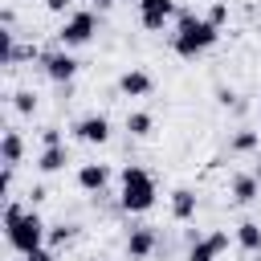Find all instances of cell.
Masks as SVG:
<instances>
[{"mask_svg":"<svg viewBox=\"0 0 261 261\" xmlns=\"http://www.w3.org/2000/svg\"><path fill=\"white\" fill-rule=\"evenodd\" d=\"M220 41V29L208 20V16H196V12H179L175 20V33H171V49L184 57V61H196L204 49H212Z\"/></svg>","mask_w":261,"mask_h":261,"instance_id":"cell-1","label":"cell"},{"mask_svg":"<svg viewBox=\"0 0 261 261\" xmlns=\"http://www.w3.org/2000/svg\"><path fill=\"white\" fill-rule=\"evenodd\" d=\"M155 196H159V192H155L151 171L126 163V167H122V188H118V208L130 212V216H139V212H151V208H155Z\"/></svg>","mask_w":261,"mask_h":261,"instance_id":"cell-2","label":"cell"},{"mask_svg":"<svg viewBox=\"0 0 261 261\" xmlns=\"http://www.w3.org/2000/svg\"><path fill=\"white\" fill-rule=\"evenodd\" d=\"M4 232H8V245H12L20 257H29L33 249H41V245L49 241V228H45V220L37 216V208H24L12 224H4Z\"/></svg>","mask_w":261,"mask_h":261,"instance_id":"cell-3","label":"cell"},{"mask_svg":"<svg viewBox=\"0 0 261 261\" xmlns=\"http://www.w3.org/2000/svg\"><path fill=\"white\" fill-rule=\"evenodd\" d=\"M94 33H98V16L82 8V12H69V16H65V24L57 29V41H61V49H77V45H86Z\"/></svg>","mask_w":261,"mask_h":261,"instance_id":"cell-4","label":"cell"},{"mask_svg":"<svg viewBox=\"0 0 261 261\" xmlns=\"http://www.w3.org/2000/svg\"><path fill=\"white\" fill-rule=\"evenodd\" d=\"M41 69H45V77H49V82L69 86V82H73V73H77V61H73V53H69V49H49V53H41Z\"/></svg>","mask_w":261,"mask_h":261,"instance_id":"cell-5","label":"cell"},{"mask_svg":"<svg viewBox=\"0 0 261 261\" xmlns=\"http://www.w3.org/2000/svg\"><path fill=\"white\" fill-rule=\"evenodd\" d=\"M171 16H175V0H139V24L147 33H163Z\"/></svg>","mask_w":261,"mask_h":261,"instance_id":"cell-6","label":"cell"},{"mask_svg":"<svg viewBox=\"0 0 261 261\" xmlns=\"http://www.w3.org/2000/svg\"><path fill=\"white\" fill-rule=\"evenodd\" d=\"M73 135H77L82 143H90V147H102V143L110 139V118H106V114H82V118L73 122Z\"/></svg>","mask_w":261,"mask_h":261,"instance_id":"cell-7","label":"cell"},{"mask_svg":"<svg viewBox=\"0 0 261 261\" xmlns=\"http://www.w3.org/2000/svg\"><path fill=\"white\" fill-rule=\"evenodd\" d=\"M106 184H110V167H106V163H82V167H77V188H82V192L102 196Z\"/></svg>","mask_w":261,"mask_h":261,"instance_id":"cell-8","label":"cell"},{"mask_svg":"<svg viewBox=\"0 0 261 261\" xmlns=\"http://www.w3.org/2000/svg\"><path fill=\"white\" fill-rule=\"evenodd\" d=\"M224 249H228V232H208L188 249V261H216Z\"/></svg>","mask_w":261,"mask_h":261,"instance_id":"cell-9","label":"cell"},{"mask_svg":"<svg viewBox=\"0 0 261 261\" xmlns=\"http://www.w3.org/2000/svg\"><path fill=\"white\" fill-rule=\"evenodd\" d=\"M155 245H159L155 228H130V237H126V257H130V261H147V257L155 253Z\"/></svg>","mask_w":261,"mask_h":261,"instance_id":"cell-10","label":"cell"},{"mask_svg":"<svg viewBox=\"0 0 261 261\" xmlns=\"http://www.w3.org/2000/svg\"><path fill=\"white\" fill-rule=\"evenodd\" d=\"M151 73L147 69H126L122 77H118V94H126V98H147L151 94Z\"/></svg>","mask_w":261,"mask_h":261,"instance_id":"cell-11","label":"cell"},{"mask_svg":"<svg viewBox=\"0 0 261 261\" xmlns=\"http://www.w3.org/2000/svg\"><path fill=\"white\" fill-rule=\"evenodd\" d=\"M228 192H232L237 204H253V200L261 196V179L249 175V171H245V175H232V188H228Z\"/></svg>","mask_w":261,"mask_h":261,"instance_id":"cell-12","label":"cell"},{"mask_svg":"<svg viewBox=\"0 0 261 261\" xmlns=\"http://www.w3.org/2000/svg\"><path fill=\"white\" fill-rule=\"evenodd\" d=\"M20 155H24V139H20V130H4V139H0V159H4V167H16Z\"/></svg>","mask_w":261,"mask_h":261,"instance_id":"cell-13","label":"cell"},{"mask_svg":"<svg viewBox=\"0 0 261 261\" xmlns=\"http://www.w3.org/2000/svg\"><path fill=\"white\" fill-rule=\"evenodd\" d=\"M171 216L175 220H192L196 216V192L192 188H175L171 192Z\"/></svg>","mask_w":261,"mask_h":261,"instance_id":"cell-14","label":"cell"},{"mask_svg":"<svg viewBox=\"0 0 261 261\" xmlns=\"http://www.w3.org/2000/svg\"><path fill=\"white\" fill-rule=\"evenodd\" d=\"M237 245L245 253H261V224L257 220H241L237 224Z\"/></svg>","mask_w":261,"mask_h":261,"instance_id":"cell-15","label":"cell"},{"mask_svg":"<svg viewBox=\"0 0 261 261\" xmlns=\"http://www.w3.org/2000/svg\"><path fill=\"white\" fill-rule=\"evenodd\" d=\"M65 163H69V151H65V147H45V151H41V159H37V167H41L45 175L61 171Z\"/></svg>","mask_w":261,"mask_h":261,"instance_id":"cell-16","label":"cell"},{"mask_svg":"<svg viewBox=\"0 0 261 261\" xmlns=\"http://www.w3.org/2000/svg\"><path fill=\"white\" fill-rule=\"evenodd\" d=\"M126 130H130L135 139H143V135L155 130V118H151L147 110H130V114H126Z\"/></svg>","mask_w":261,"mask_h":261,"instance_id":"cell-17","label":"cell"},{"mask_svg":"<svg viewBox=\"0 0 261 261\" xmlns=\"http://www.w3.org/2000/svg\"><path fill=\"white\" fill-rule=\"evenodd\" d=\"M12 106H16L20 114H33V110H37V94H33V90H16V94H12Z\"/></svg>","mask_w":261,"mask_h":261,"instance_id":"cell-18","label":"cell"},{"mask_svg":"<svg viewBox=\"0 0 261 261\" xmlns=\"http://www.w3.org/2000/svg\"><path fill=\"white\" fill-rule=\"evenodd\" d=\"M257 143H261V135H257V130H241V135H232V143H228V147H232V151H253Z\"/></svg>","mask_w":261,"mask_h":261,"instance_id":"cell-19","label":"cell"},{"mask_svg":"<svg viewBox=\"0 0 261 261\" xmlns=\"http://www.w3.org/2000/svg\"><path fill=\"white\" fill-rule=\"evenodd\" d=\"M73 224H57V228H49V245H65V241H73Z\"/></svg>","mask_w":261,"mask_h":261,"instance_id":"cell-20","label":"cell"},{"mask_svg":"<svg viewBox=\"0 0 261 261\" xmlns=\"http://www.w3.org/2000/svg\"><path fill=\"white\" fill-rule=\"evenodd\" d=\"M208 20H212V24H216V29H220V24H224V20H228V4H224V0H216V4H212V8H208Z\"/></svg>","mask_w":261,"mask_h":261,"instance_id":"cell-21","label":"cell"},{"mask_svg":"<svg viewBox=\"0 0 261 261\" xmlns=\"http://www.w3.org/2000/svg\"><path fill=\"white\" fill-rule=\"evenodd\" d=\"M41 143H45V147H65V143H61V130H57V126H45V130H41Z\"/></svg>","mask_w":261,"mask_h":261,"instance_id":"cell-22","label":"cell"},{"mask_svg":"<svg viewBox=\"0 0 261 261\" xmlns=\"http://www.w3.org/2000/svg\"><path fill=\"white\" fill-rule=\"evenodd\" d=\"M69 4H73V0H45V8H49V12H57V16H61V12H69Z\"/></svg>","mask_w":261,"mask_h":261,"instance_id":"cell-23","label":"cell"},{"mask_svg":"<svg viewBox=\"0 0 261 261\" xmlns=\"http://www.w3.org/2000/svg\"><path fill=\"white\" fill-rule=\"evenodd\" d=\"M24 261H53V253H49V249H45V245H41V249H33V253H29V257H24Z\"/></svg>","mask_w":261,"mask_h":261,"instance_id":"cell-24","label":"cell"},{"mask_svg":"<svg viewBox=\"0 0 261 261\" xmlns=\"http://www.w3.org/2000/svg\"><path fill=\"white\" fill-rule=\"evenodd\" d=\"M102 4H106V0H102Z\"/></svg>","mask_w":261,"mask_h":261,"instance_id":"cell-25","label":"cell"}]
</instances>
